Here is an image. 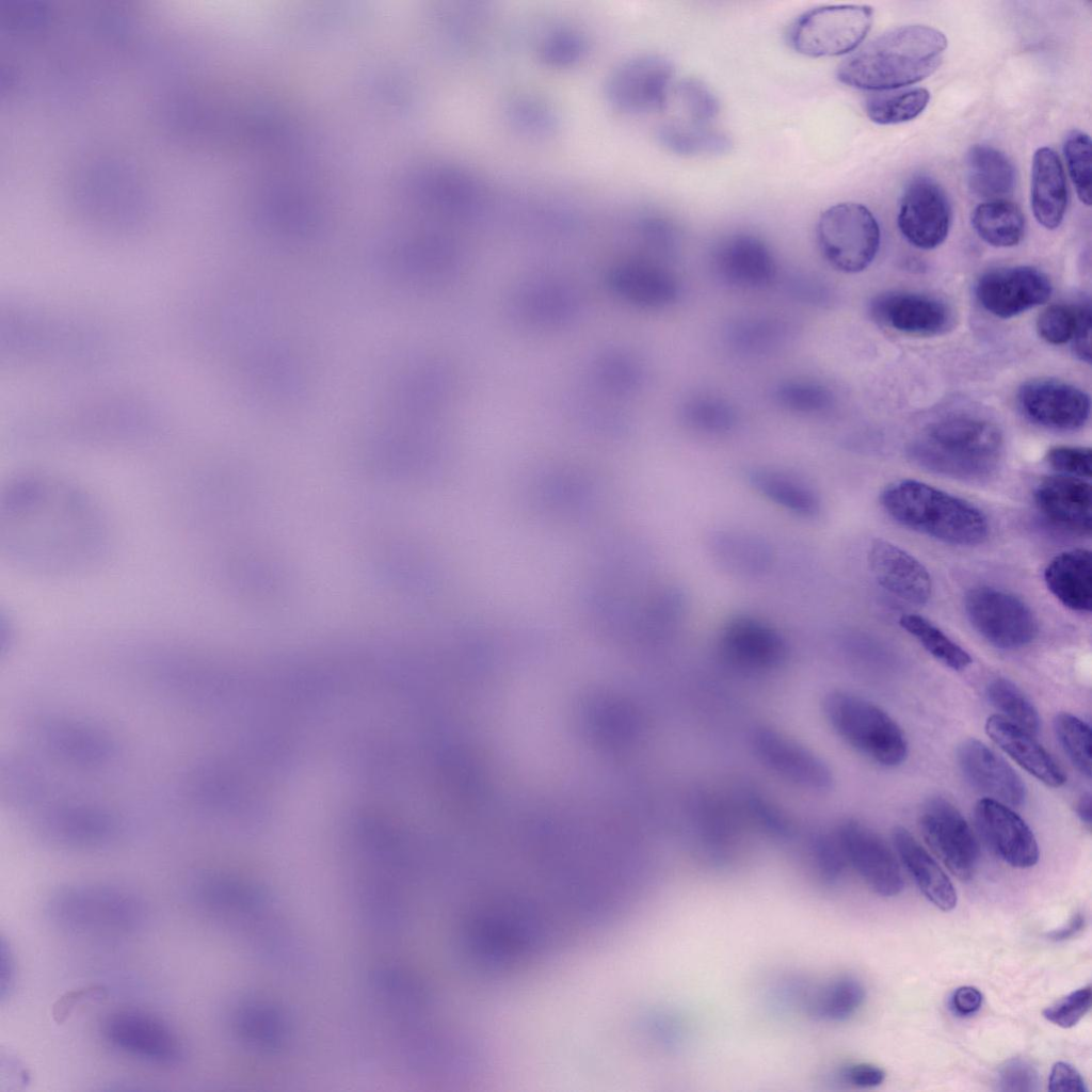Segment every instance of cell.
Wrapping results in <instances>:
<instances>
[{
	"label": "cell",
	"mask_w": 1092,
	"mask_h": 1092,
	"mask_svg": "<svg viewBox=\"0 0 1092 1092\" xmlns=\"http://www.w3.org/2000/svg\"><path fill=\"white\" fill-rule=\"evenodd\" d=\"M10 501V529L23 540L26 557L44 564H69L98 546L97 516L78 492L43 482L22 484ZM17 537V536H16Z\"/></svg>",
	"instance_id": "1"
},
{
	"label": "cell",
	"mask_w": 1092,
	"mask_h": 1092,
	"mask_svg": "<svg viewBox=\"0 0 1092 1092\" xmlns=\"http://www.w3.org/2000/svg\"><path fill=\"white\" fill-rule=\"evenodd\" d=\"M947 38L931 27L889 30L851 52L838 66L840 82L861 90L888 91L914 84L942 63Z\"/></svg>",
	"instance_id": "2"
},
{
	"label": "cell",
	"mask_w": 1092,
	"mask_h": 1092,
	"mask_svg": "<svg viewBox=\"0 0 1092 1092\" xmlns=\"http://www.w3.org/2000/svg\"><path fill=\"white\" fill-rule=\"evenodd\" d=\"M1003 452L999 428L966 413L949 414L926 424L908 453L918 466L947 477L981 480L998 467Z\"/></svg>",
	"instance_id": "3"
},
{
	"label": "cell",
	"mask_w": 1092,
	"mask_h": 1092,
	"mask_svg": "<svg viewBox=\"0 0 1092 1092\" xmlns=\"http://www.w3.org/2000/svg\"><path fill=\"white\" fill-rule=\"evenodd\" d=\"M880 501L900 525L947 544L975 546L989 534L987 519L978 508L920 481H895Z\"/></svg>",
	"instance_id": "4"
},
{
	"label": "cell",
	"mask_w": 1092,
	"mask_h": 1092,
	"mask_svg": "<svg viewBox=\"0 0 1092 1092\" xmlns=\"http://www.w3.org/2000/svg\"><path fill=\"white\" fill-rule=\"evenodd\" d=\"M823 713L836 734L858 753L885 767L900 765L908 743L898 724L873 703L846 691H832Z\"/></svg>",
	"instance_id": "5"
},
{
	"label": "cell",
	"mask_w": 1092,
	"mask_h": 1092,
	"mask_svg": "<svg viewBox=\"0 0 1092 1092\" xmlns=\"http://www.w3.org/2000/svg\"><path fill=\"white\" fill-rule=\"evenodd\" d=\"M143 903L133 895L106 886L60 890L49 903L51 920L77 933L128 932L145 919Z\"/></svg>",
	"instance_id": "6"
},
{
	"label": "cell",
	"mask_w": 1092,
	"mask_h": 1092,
	"mask_svg": "<svg viewBox=\"0 0 1092 1092\" xmlns=\"http://www.w3.org/2000/svg\"><path fill=\"white\" fill-rule=\"evenodd\" d=\"M816 239L820 254L832 268L857 273L865 270L878 253L880 227L866 206L839 203L820 214Z\"/></svg>",
	"instance_id": "7"
},
{
	"label": "cell",
	"mask_w": 1092,
	"mask_h": 1092,
	"mask_svg": "<svg viewBox=\"0 0 1092 1092\" xmlns=\"http://www.w3.org/2000/svg\"><path fill=\"white\" fill-rule=\"evenodd\" d=\"M873 11L868 5H823L800 15L789 30V44L799 53L835 57L853 52L871 28Z\"/></svg>",
	"instance_id": "8"
},
{
	"label": "cell",
	"mask_w": 1092,
	"mask_h": 1092,
	"mask_svg": "<svg viewBox=\"0 0 1092 1092\" xmlns=\"http://www.w3.org/2000/svg\"><path fill=\"white\" fill-rule=\"evenodd\" d=\"M966 615L976 631L995 647L1015 649L1037 636L1038 623L1031 609L1015 595L992 587L967 592Z\"/></svg>",
	"instance_id": "9"
},
{
	"label": "cell",
	"mask_w": 1092,
	"mask_h": 1092,
	"mask_svg": "<svg viewBox=\"0 0 1092 1092\" xmlns=\"http://www.w3.org/2000/svg\"><path fill=\"white\" fill-rule=\"evenodd\" d=\"M102 1035L112 1047L147 1063L175 1066L184 1059L178 1033L148 1012L122 1010L110 1014L102 1024Z\"/></svg>",
	"instance_id": "10"
},
{
	"label": "cell",
	"mask_w": 1092,
	"mask_h": 1092,
	"mask_svg": "<svg viewBox=\"0 0 1092 1092\" xmlns=\"http://www.w3.org/2000/svg\"><path fill=\"white\" fill-rule=\"evenodd\" d=\"M918 824L926 842L952 874L961 880L973 877L979 861L978 841L952 803L930 799L921 808Z\"/></svg>",
	"instance_id": "11"
},
{
	"label": "cell",
	"mask_w": 1092,
	"mask_h": 1092,
	"mask_svg": "<svg viewBox=\"0 0 1092 1092\" xmlns=\"http://www.w3.org/2000/svg\"><path fill=\"white\" fill-rule=\"evenodd\" d=\"M836 838L847 864L868 887L882 897H894L904 886L896 857L886 842L871 829L853 820L839 824Z\"/></svg>",
	"instance_id": "12"
},
{
	"label": "cell",
	"mask_w": 1092,
	"mask_h": 1092,
	"mask_svg": "<svg viewBox=\"0 0 1092 1092\" xmlns=\"http://www.w3.org/2000/svg\"><path fill=\"white\" fill-rule=\"evenodd\" d=\"M977 300L990 314L1009 319L1045 303L1051 293L1048 277L1032 267L999 268L980 276Z\"/></svg>",
	"instance_id": "13"
},
{
	"label": "cell",
	"mask_w": 1092,
	"mask_h": 1092,
	"mask_svg": "<svg viewBox=\"0 0 1092 1092\" xmlns=\"http://www.w3.org/2000/svg\"><path fill=\"white\" fill-rule=\"evenodd\" d=\"M898 227L914 246L931 250L947 237L951 209L944 190L932 179L918 177L905 188L898 212Z\"/></svg>",
	"instance_id": "14"
},
{
	"label": "cell",
	"mask_w": 1092,
	"mask_h": 1092,
	"mask_svg": "<svg viewBox=\"0 0 1092 1092\" xmlns=\"http://www.w3.org/2000/svg\"><path fill=\"white\" fill-rule=\"evenodd\" d=\"M756 757L782 778L804 789L828 790L833 775L828 765L796 740L771 728H758L751 738Z\"/></svg>",
	"instance_id": "15"
},
{
	"label": "cell",
	"mask_w": 1092,
	"mask_h": 1092,
	"mask_svg": "<svg viewBox=\"0 0 1092 1092\" xmlns=\"http://www.w3.org/2000/svg\"><path fill=\"white\" fill-rule=\"evenodd\" d=\"M1022 413L1033 423L1057 431L1081 428L1090 414V398L1081 389L1057 380L1026 382L1017 394Z\"/></svg>",
	"instance_id": "16"
},
{
	"label": "cell",
	"mask_w": 1092,
	"mask_h": 1092,
	"mask_svg": "<svg viewBox=\"0 0 1092 1092\" xmlns=\"http://www.w3.org/2000/svg\"><path fill=\"white\" fill-rule=\"evenodd\" d=\"M974 817L979 835L1001 861L1021 869L1038 863L1037 839L1010 806L983 798L975 805Z\"/></svg>",
	"instance_id": "17"
},
{
	"label": "cell",
	"mask_w": 1092,
	"mask_h": 1092,
	"mask_svg": "<svg viewBox=\"0 0 1092 1092\" xmlns=\"http://www.w3.org/2000/svg\"><path fill=\"white\" fill-rule=\"evenodd\" d=\"M382 266L406 280L422 282L445 273L453 259V244L444 232L400 236L381 248Z\"/></svg>",
	"instance_id": "18"
},
{
	"label": "cell",
	"mask_w": 1092,
	"mask_h": 1092,
	"mask_svg": "<svg viewBox=\"0 0 1092 1092\" xmlns=\"http://www.w3.org/2000/svg\"><path fill=\"white\" fill-rule=\"evenodd\" d=\"M719 648L732 665L756 672L778 667L787 655L781 633L751 616L732 619L721 631Z\"/></svg>",
	"instance_id": "19"
},
{
	"label": "cell",
	"mask_w": 1092,
	"mask_h": 1092,
	"mask_svg": "<svg viewBox=\"0 0 1092 1092\" xmlns=\"http://www.w3.org/2000/svg\"><path fill=\"white\" fill-rule=\"evenodd\" d=\"M957 761L966 782L984 798L1008 806L1024 803L1026 787L1022 778L983 742L977 739L963 741L958 746Z\"/></svg>",
	"instance_id": "20"
},
{
	"label": "cell",
	"mask_w": 1092,
	"mask_h": 1092,
	"mask_svg": "<svg viewBox=\"0 0 1092 1092\" xmlns=\"http://www.w3.org/2000/svg\"><path fill=\"white\" fill-rule=\"evenodd\" d=\"M870 312L880 324L917 336L941 335L952 323V314L944 302L918 293L881 294L872 300Z\"/></svg>",
	"instance_id": "21"
},
{
	"label": "cell",
	"mask_w": 1092,
	"mask_h": 1092,
	"mask_svg": "<svg viewBox=\"0 0 1092 1092\" xmlns=\"http://www.w3.org/2000/svg\"><path fill=\"white\" fill-rule=\"evenodd\" d=\"M1033 499L1051 525L1077 535H1090L1091 485L1083 479L1057 475L1042 479Z\"/></svg>",
	"instance_id": "22"
},
{
	"label": "cell",
	"mask_w": 1092,
	"mask_h": 1092,
	"mask_svg": "<svg viewBox=\"0 0 1092 1092\" xmlns=\"http://www.w3.org/2000/svg\"><path fill=\"white\" fill-rule=\"evenodd\" d=\"M868 563L874 579L884 590L914 605L929 600L931 577L927 568L904 549L888 541L876 540L869 548Z\"/></svg>",
	"instance_id": "23"
},
{
	"label": "cell",
	"mask_w": 1092,
	"mask_h": 1092,
	"mask_svg": "<svg viewBox=\"0 0 1092 1092\" xmlns=\"http://www.w3.org/2000/svg\"><path fill=\"white\" fill-rule=\"evenodd\" d=\"M253 387L271 403H288L303 395L305 378L300 362L283 346L266 343L250 364Z\"/></svg>",
	"instance_id": "24"
},
{
	"label": "cell",
	"mask_w": 1092,
	"mask_h": 1092,
	"mask_svg": "<svg viewBox=\"0 0 1092 1092\" xmlns=\"http://www.w3.org/2000/svg\"><path fill=\"white\" fill-rule=\"evenodd\" d=\"M445 386V371L437 363L415 362L391 381L388 404L398 417L415 419L440 402Z\"/></svg>",
	"instance_id": "25"
},
{
	"label": "cell",
	"mask_w": 1092,
	"mask_h": 1092,
	"mask_svg": "<svg viewBox=\"0 0 1092 1092\" xmlns=\"http://www.w3.org/2000/svg\"><path fill=\"white\" fill-rule=\"evenodd\" d=\"M985 732L1017 765L1043 784L1060 787L1065 783L1063 770L1028 732L999 714L987 718Z\"/></svg>",
	"instance_id": "26"
},
{
	"label": "cell",
	"mask_w": 1092,
	"mask_h": 1092,
	"mask_svg": "<svg viewBox=\"0 0 1092 1092\" xmlns=\"http://www.w3.org/2000/svg\"><path fill=\"white\" fill-rule=\"evenodd\" d=\"M1031 209L1037 221L1047 229L1057 228L1065 214L1067 187L1061 161L1049 147H1040L1031 167Z\"/></svg>",
	"instance_id": "27"
},
{
	"label": "cell",
	"mask_w": 1092,
	"mask_h": 1092,
	"mask_svg": "<svg viewBox=\"0 0 1092 1092\" xmlns=\"http://www.w3.org/2000/svg\"><path fill=\"white\" fill-rule=\"evenodd\" d=\"M893 842L906 871L925 897L936 908L948 912L957 905L953 884L916 838L904 828L893 831Z\"/></svg>",
	"instance_id": "28"
},
{
	"label": "cell",
	"mask_w": 1092,
	"mask_h": 1092,
	"mask_svg": "<svg viewBox=\"0 0 1092 1092\" xmlns=\"http://www.w3.org/2000/svg\"><path fill=\"white\" fill-rule=\"evenodd\" d=\"M1044 580L1050 593L1066 608L1089 612L1092 606L1091 552L1085 548L1063 551L1047 564Z\"/></svg>",
	"instance_id": "29"
},
{
	"label": "cell",
	"mask_w": 1092,
	"mask_h": 1092,
	"mask_svg": "<svg viewBox=\"0 0 1092 1092\" xmlns=\"http://www.w3.org/2000/svg\"><path fill=\"white\" fill-rule=\"evenodd\" d=\"M717 262L724 278L738 286L765 285L774 273L769 251L760 240L749 235L727 239L718 251Z\"/></svg>",
	"instance_id": "30"
},
{
	"label": "cell",
	"mask_w": 1092,
	"mask_h": 1092,
	"mask_svg": "<svg viewBox=\"0 0 1092 1092\" xmlns=\"http://www.w3.org/2000/svg\"><path fill=\"white\" fill-rule=\"evenodd\" d=\"M966 181L977 198L984 202L1006 199L1015 188V168L997 148L976 144L966 155Z\"/></svg>",
	"instance_id": "31"
},
{
	"label": "cell",
	"mask_w": 1092,
	"mask_h": 1092,
	"mask_svg": "<svg viewBox=\"0 0 1092 1092\" xmlns=\"http://www.w3.org/2000/svg\"><path fill=\"white\" fill-rule=\"evenodd\" d=\"M708 547L722 568L739 576L762 575L773 563L771 546L761 537L745 532H714L709 537Z\"/></svg>",
	"instance_id": "32"
},
{
	"label": "cell",
	"mask_w": 1092,
	"mask_h": 1092,
	"mask_svg": "<svg viewBox=\"0 0 1092 1092\" xmlns=\"http://www.w3.org/2000/svg\"><path fill=\"white\" fill-rule=\"evenodd\" d=\"M750 484L764 497L802 517H815L821 502L815 491L803 481L776 470L754 469L748 473Z\"/></svg>",
	"instance_id": "33"
},
{
	"label": "cell",
	"mask_w": 1092,
	"mask_h": 1092,
	"mask_svg": "<svg viewBox=\"0 0 1092 1092\" xmlns=\"http://www.w3.org/2000/svg\"><path fill=\"white\" fill-rule=\"evenodd\" d=\"M978 236L996 247L1018 244L1024 236L1025 219L1021 209L1008 199L983 202L971 213Z\"/></svg>",
	"instance_id": "34"
},
{
	"label": "cell",
	"mask_w": 1092,
	"mask_h": 1092,
	"mask_svg": "<svg viewBox=\"0 0 1092 1092\" xmlns=\"http://www.w3.org/2000/svg\"><path fill=\"white\" fill-rule=\"evenodd\" d=\"M929 92L924 87L879 91L865 100V112L880 125H894L917 117L928 106Z\"/></svg>",
	"instance_id": "35"
},
{
	"label": "cell",
	"mask_w": 1092,
	"mask_h": 1092,
	"mask_svg": "<svg viewBox=\"0 0 1092 1092\" xmlns=\"http://www.w3.org/2000/svg\"><path fill=\"white\" fill-rule=\"evenodd\" d=\"M899 624L929 654L946 667L954 671H962L971 663V658L965 649L924 616L913 613L903 614L899 619Z\"/></svg>",
	"instance_id": "36"
},
{
	"label": "cell",
	"mask_w": 1092,
	"mask_h": 1092,
	"mask_svg": "<svg viewBox=\"0 0 1092 1092\" xmlns=\"http://www.w3.org/2000/svg\"><path fill=\"white\" fill-rule=\"evenodd\" d=\"M865 989L852 976H841L822 987L812 999L810 1010L826 1021L839 1022L849 1018L862 1006Z\"/></svg>",
	"instance_id": "37"
},
{
	"label": "cell",
	"mask_w": 1092,
	"mask_h": 1092,
	"mask_svg": "<svg viewBox=\"0 0 1092 1092\" xmlns=\"http://www.w3.org/2000/svg\"><path fill=\"white\" fill-rule=\"evenodd\" d=\"M986 696L990 703L1003 714L1002 718L1031 735L1039 733L1038 710L1011 680L1003 677L992 679L986 686Z\"/></svg>",
	"instance_id": "38"
},
{
	"label": "cell",
	"mask_w": 1092,
	"mask_h": 1092,
	"mask_svg": "<svg viewBox=\"0 0 1092 1092\" xmlns=\"http://www.w3.org/2000/svg\"><path fill=\"white\" fill-rule=\"evenodd\" d=\"M1056 737L1077 770L1091 777V728L1078 717L1069 713H1057L1054 719Z\"/></svg>",
	"instance_id": "39"
},
{
	"label": "cell",
	"mask_w": 1092,
	"mask_h": 1092,
	"mask_svg": "<svg viewBox=\"0 0 1092 1092\" xmlns=\"http://www.w3.org/2000/svg\"><path fill=\"white\" fill-rule=\"evenodd\" d=\"M1070 177L1080 202L1091 205V140L1081 130L1070 131L1063 142Z\"/></svg>",
	"instance_id": "40"
},
{
	"label": "cell",
	"mask_w": 1092,
	"mask_h": 1092,
	"mask_svg": "<svg viewBox=\"0 0 1092 1092\" xmlns=\"http://www.w3.org/2000/svg\"><path fill=\"white\" fill-rule=\"evenodd\" d=\"M619 287L633 299L648 303L669 300L673 293V285L669 276L652 268H628L621 270L616 276Z\"/></svg>",
	"instance_id": "41"
},
{
	"label": "cell",
	"mask_w": 1092,
	"mask_h": 1092,
	"mask_svg": "<svg viewBox=\"0 0 1092 1092\" xmlns=\"http://www.w3.org/2000/svg\"><path fill=\"white\" fill-rule=\"evenodd\" d=\"M1078 322V307L1055 304L1040 314L1037 331L1042 339L1051 344H1064L1074 337Z\"/></svg>",
	"instance_id": "42"
},
{
	"label": "cell",
	"mask_w": 1092,
	"mask_h": 1092,
	"mask_svg": "<svg viewBox=\"0 0 1092 1092\" xmlns=\"http://www.w3.org/2000/svg\"><path fill=\"white\" fill-rule=\"evenodd\" d=\"M1092 990L1083 986L1050 1005L1043 1011V1016L1050 1023L1062 1028L1074 1027L1090 1010Z\"/></svg>",
	"instance_id": "43"
},
{
	"label": "cell",
	"mask_w": 1092,
	"mask_h": 1092,
	"mask_svg": "<svg viewBox=\"0 0 1092 1092\" xmlns=\"http://www.w3.org/2000/svg\"><path fill=\"white\" fill-rule=\"evenodd\" d=\"M1045 460L1059 475L1079 479L1091 478L1092 453L1090 448L1057 446L1050 448Z\"/></svg>",
	"instance_id": "44"
},
{
	"label": "cell",
	"mask_w": 1092,
	"mask_h": 1092,
	"mask_svg": "<svg viewBox=\"0 0 1092 1092\" xmlns=\"http://www.w3.org/2000/svg\"><path fill=\"white\" fill-rule=\"evenodd\" d=\"M1040 1077L1037 1067L1028 1060L1013 1058L998 1071L996 1087L1003 1092H1034L1039 1090Z\"/></svg>",
	"instance_id": "45"
},
{
	"label": "cell",
	"mask_w": 1092,
	"mask_h": 1092,
	"mask_svg": "<svg viewBox=\"0 0 1092 1092\" xmlns=\"http://www.w3.org/2000/svg\"><path fill=\"white\" fill-rule=\"evenodd\" d=\"M815 858L820 874L829 882L837 880L847 864L836 836L832 840L819 839L815 847Z\"/></svg>",
	"instance_id": "46"
},
{
	"label": "cell",
	"mask_w": 1092,
	"mask_h": 1092,
	"mask_svg": "<svg viewBox=\"0 0 1092 1092\" xmlns=\"http://www.w3.org/2000/svg\"><path fill=\"white\" fill-rule=\"evenodd\" d=\"M781 397L786 404L801 411L816 410L828 402V395L823 389L805 384L785 387L781 391Z\"/></svg>",
	"instance_id": "47"
},
{
	"label": "cell",
	"mask_w": 1092,
	"mask_h": 1092,
	"mask_svg": "<svg viewBox=\"0 0 1092 1092\" xmlns=\"http://www.w3.org/2000/svg\"><path fill=\"white\" fill-rule=\"evenodd\" d=\"M107 991L101 985H92L74 990L63 995L53 1006V1018L58 1023L64 1022L76 1008L86 1000H97L105 998Z\"/></svg>",
	"instance_id": "48"
},
{
	"label": "cell",
	"mask_w": 1092,
	"mask_h": 1092,
	"mask_svg": "<svg viewBox=\"0 0 1092 1092\" xmlns=\"http://www.w3.org/2000/svg\"><path fill=\"white\" fill-rule=\"evenodd\" d=\"M1048 1090L1051 1092H1087L1083 1078L1071 1064L1059 1061L1050 1071Z\"/></svg>",
	"instance_id": "49"
},
{
	"label": "cell",
	"mask_w": 1092,
	"mask_h": 1092,
	"mask_svg": "<svg viewBox=\"0 0 1092 1092\" xmlns=\"http://www.w3.org/2000/svg\"><path fill=\"white\" fill-rule=\"evenodd\" d=\"M1091 309L1089 305L1078 306V322L1073 339V352L1082 362H1091Z\"/></svg>",
	"instance_id": "50"
},
{
	"label": "cell",
	"mask_w": 1092,
	"mask_h": 1092,
	"mask_svg": "<svg viewBox=\"0 0 1092 1092\" xmlns=\"http://www.w3.org/2000/svg\"><path fill=\"white\" fill-rule=\"evenodd\" d=\"M842 1077L852 1086L874 1088L883 1082L885 1073L876 1065L860 1063L847 1066L842 1071Z\"/></svg>",
	"instance_id": "51"
},
{
	"label": "cell",
	"mask_w": 1092,
	"mask_h": 1092,
	"mask_svg": "<svg viewBox=\"0 0 1092 1092\" xmlns=\"http://www.w3.org/2000/svg\"><path fill=\"white\" fill-rule=\"evenodd\" d=\"M981 992L970 985L958 987L951 996V1008L961 1016L975 1014L981 1007Z\"/></svg>",
	"instance_id": "52"
},
{
	"label": "cell",
	"mask_w": 1092,
	"mask_h": 1092,
	"mask_svg": "<svg viewBox=\"0 0 1092 1092\" xmlns=\"http://www.w3.org/2000/svg\"><path fill=\"white\" fill-rule=\"evenodd\" d=\"M1085 921V916H1082L1080 913H1077L1071 918L1066 926L1058 930H1054L1053 932L1048 933L1047 936L1053 941L1067 940L1083 928Z\"/></svg>",
	"instance_id": "53"
},
{
	"label": "cell",
	"mask_w": 1092,
	"mask_h": 1092,
	"mask_svg": "<svg viewBox=\"0 0 1092 1092\" xmlns=\"http://www.w3.org/2000/svg\"><path fill=\"white\" fill-rule=\"evenodd\" d=\"M1075 810L1079 819L1090 828L1092 821V801L1089 792L1079 798Z\"/></svg>",
	"instance_id": "54"
}]
</instances>
